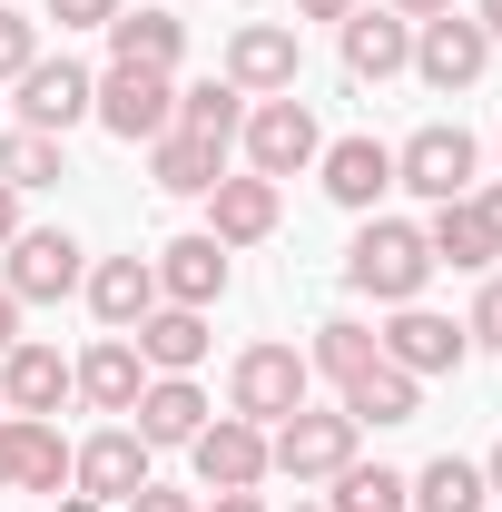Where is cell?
I'll return each mask as SVG.
<instances>
[{
	"mask_svg": "<svg viewBox=\"0 0 502 512\" xmlns=\"http://www.w3.org/2000/svg\"><path fill=\"white\" fill-rule=\"evenodd\" d=\"M424 276H434L424 227H404V217H365V227H355V247H345V286H355V296H375V306H414Z\"/></svg>",
	"mask_w": 502,
	"mask_h": 512,
	"instance_id": "1",
	"label": "cell"
},
{
	"mask_svg": "<svg viewBox=\"0 0 502 512\" xmlns=\"http://www.w3.org/2000/svg\"><path fill=\"white\" fill-rule=\"evenodd\" d=\"M355 414H315V404H296L286 424H266V473H286V483H335L345 463H355Z\"/></svg>",
	"mask_w": 502,
	"mask_h": 512,
	"instance_id": "2",
	"label": "cell"
},
{
	"mask_svg": "<svg viewBox=\"0 0 502 512\" xmlns=\"http://www.w3.org/2000/svg\"><path fill=\"white\" fill-rule=\"evenodd\" d=\"M237 138H247V168H256V178H276V188H286L296 168L325 158V128H315V109L296 99V89H286V99H256Z\"/></svg>",
	"mask_w": 502,
	"mask_h": 512,
	"instance_id": "3",
	"label": "cell"
},
{
	"mask_svg": "<svg viewBox=\"0 0 502 512\" xmlns=\"http://www.w3.org/2000/svg\"><path fill=\"white\" fill-rule=\"evenodd\" d=\"M89 119L109 128V138H128V148H148V138H168V119H178V79H168V69H119L109 60Z\"/></svg>",
	"mask_w": 502,
	"mask_h": 512,
	"instance_id": "4",
	"label": "cell"
},
{
	"mask_svg": "<svg viewBox=\"0 0 502 512\" xmlns=\"http://www.w3.org/2000/svg\"><path fill=\"white\" fill-rule=\"evenodd\" d=\"M473 168H483V148H473V128H414L404 148H394V188L434 197V207H453V197H473Z\"/></svg>",
	"mask_w": 502,
	"mask_h": 512,
	"instance_id": "5",
	"label": "cell"
},
{
	"mask_svg": "<svg viewBox=\"0 0 502 512\" xmlns=\"http://www.w3.org/2000/svg\"><path fill=\"white\" fill-rule=\"evenodd\" d=\"M315 365L296 355V345H247L237 355V375H227V414H247V424H286L296 404H306Z\"/></svg>",
	"mask_w": 502,
	"mask_h": 512,
	"instance_id": "6",
	"label": "cell"
},
{
	"mask_svg": "<svg viewBox=\"0 0 502 512\" xmlns=\"http://www.w3.org/2000/svg\"><path fill=\"white\" fill-rule=\"evenodd\" d=\"M79 276H89V266H79V237H69V227H20V237H10V276H0V286H10L20 306H60Z\"/></svg>",
	"mask_w": 502,
	"mask_h": 512,
	"instance_id": "7",
	"label": "cell"
},
{
	"mask_svg": "<svg viewBox=\"0 0 502 512\" xmlns=\"http://www.w3.org/2000/svg\"><path fill=\"white\" fill-rule=\"evenodd\" d=\"M296 69H306V50H296L286 20H237V40H227V89H247V99H286Z\"/></svg>",
	"mask_w": 502,
	"mask_h": 512,
	"instance_id": "8",
	"label": "cell"
},
{
	"mask_svg": "<svg viewBox=\"0 0 502 512\" xmlns=\"http://www.w3.org/2000/svg\"><path fill=\"white\" fill-rule=\"evenodd\" d=\"M188 463H197V483H207V493H256V483H266V424L217 414V424H197Z\"/></svg>",
	"mask_w": 502,
	"mask_h": 512,
	"instance_id": "9",
	"label": "cell"
},
{
	"mask_svg": "<svg viewBox=\"0 0 502 512\" xmlns=\"http://www.w3.org/2000/svg\"><path fill=\"white\" fill-rule=\"evenodd\" d=\"M138 483H158V473H148V444H138L128 424L89 434V444H69V493H89V503H109V512H119Z\"/></svg>",
	"mask_w": 502,
	"mask_h": 512,
	"instance_id": "10",
	"label": "cell"
},
{
	"mask_svg": "<svg viewBox=\"0 0 502 512\" xmlns=\"http://www.w3.org/2000/svg\"><path fill=\"white\" fill-rule=\"evenodd\" d=\"M10 89H20V128H40V138H69V128L89 119V99H99V79L79 60H30Z\"/></svg>",
	"mask_w": 502,
	"mask_h": 512,
	"instance_id": "11",
	"label": "cell"
},
{
	"mask_svg": "<svg viewBox=\"0 0 502 512\" xmlns=\"http://www.w3.org/2000/svg\"><path fill=\"white\" fill-rule=\"evenodd\" d=\"M375 345H384V365H404L414 384H424V375H453V365L473 355V335H463L453 316H434V306H394V325H384Z\"/></svg>",
	"mask_w": 502,
	"mask_h": 512,
	"instance_id": "12",
	"label": "cell"
},
{
	"mask_svg": "<svg viewBox=\"0 0 502 512\" xmlns=\"http://www.w3.org/2000/svg\"><path fill=\"white\" fill-rule=\"evenodd\" d=\"M414 69H424L434 89H473V79L493 69V40H483V20H463V10H434V20H414Z\"/></svg>",
	"mask_w": 502,
	"mask_h": 512,
	"instance_id": "13",
	"label": "cell"
},
{
	"mask_svg": "<svg viewBox=\"0 0 502 512\" xmlns=\"http://www.w3.org/2000/svg\"><path fill=\"white\" fill-rule=\"evenodd\" d=\"M148 266H158V306H197V316H207V306L227 296V247H217L207 227L178 237V247H158Z\"/></svg>",
	"mask_w": 502,
	"mask_h": 512,
	"instance_id": "14",
	"label": "cell"
},
{
	"mask_svg": "<svg viewBox=\"0 0 502 512\" xmlns=\"http://www.w3.org/2000/svg\"><path fill=\"white\" fill-rule=\"evenodd\" d=\"M69 394H89L99 414H119V424H128V404L148 394V355H138L128 335H99V345L69 365Z\"/></svg>",
	"mask_w": 502,
	"mask_h": 512,
	"instance_id": "15",
	"label": "cell"
},
{
	"mask_svg": "<svg viewBox=\"0 0 502 512\" xmlns=\"http://www.w3.org/2000/svg\"><path fill=\"white\" fill-rule=\"evenodd\" d=\"M315 168H325V197L355 207V217H375V197L394 188V148H384V138H325Z\"/></svg>",
	"mask_w": 502,
	"mask_h": 512,
	"instance_id": "16",
	"label": "cell"
},
{
	"mask_svg": "<svg viewBox=\"0 0 502 512\" xmlns=\"http://www.w3.org/2000/svg\"><path fill=\"white\" fill-rule=\"evenodd\" d=\"M79 286H89V316L109 325V335H138V316L158 306V266L148 256H99Z\"/></svg>",
	"mask_w": 502,
	"mask_h": 512,
	"instance_id": "17",
	"label": "cell"
},
{
	"mask_svg": "<svg viewBox=\"0 0 502 512\" xmlns=\"http://www.w3.org/2000/svg\"><path fill=\"white\" fill-rule=\"evenodd\" d=\"M276 207H286V197H276V178H217V188H207V237H217V247H256V237H276Z\"/></svg>",
	"mask_w": 502,
	"mask_h": 512,
	"instance_id": "18",
	"label": "cell"
},
{
	"mask_svg": "<svg viewBox=\"0 0 502 512\" xmlns=\"http://www.w3.org/2000/svg\"><path fill=\"white\" fill-rule=\"evenodd\" d=\"M69 404V365H60V345H10L0 355V414H60Z\"/></svg>",
	"mask_w": 502,
	"mask_h": 512,
	"instance_id": "19",
	"label": "cell"
},
{
	"mask_svg": "<svg viewBox=\"0 0 502 512\" xmlns=\"http://www.w3.org/2000/svg\"><path fill=\"white\" fill-rule=\"evenodd\" d=\"M197 424H207V394L188 375H148V394L128 404V434L158 453V444H197Z\"/></svg>",
	"mask_w": 502,
	"mask_h": 512,
	"instance_id": "20",
	"label": "cell"
},
{
	"mask_svg": "<svg viewBox=\"0 0 502 512\" xmlns=\"http://www.w3.org/2000/svg\"><path fill=\"white\" fill-rule=\"evenodd\" d=\"M345 69H355V79L414 69V20H394V10H345Z\"/></svg>",
	"mask_w": 502,
	"mask_h": 512,
	"instance_id": "21",
	"label": "cell"
},
{
	"mask_svg": "<svg viewBox=\"0 0 502 512\" xmlns=\"http://www.w3.org/2000/svg\"><path fill=\"white\" fill-rule=\"evenodd\" d=\"M138 355H148V375H197L207 365V316L197 306H148L138 316Z\"/></svg>",
	"mask_w": 502,
	"mask_h": 512,
	"instance_id": "22",
	"label": "cell"
},
{
	"mask_svg": "<svg viewBox=\"0 0 502 512\" xmlns=\"http://www.w3.org/2000/svg\"><path fill=\"white\" fill-rule=\"evenodd\" d=\"M178 50H188V20H168V10H119L109 20V60L119 69H168L178 79Z\"/></svg>",
	"mask_w": 502,
	"mask_h": 512,
	"instance_id": "23",
	"label": "cell"
},
{
	"mask_svg": "<svg viewBox=\"0 0 502 512\" xmlns=\"http://www.w3.org/2000/svg\"><path fill=\"white\" fill-rule=\"evenodd\" d=\"M424 247H434V266H463V276H483V266L502 256V237L483 227V207H473V197H453V207H434Z\"/></svg>",
	"mask_w": 502,
	"mask_h": 512,
	"instance_id": "24",
	"label": "cell"
},
{
	"mask_svg": "<svg viewBox=\"0 0 502 512\" xmlns=\"http://www.w3.org/2000/svg\"><path fill=\"white\" fill-rule=\"evenodd\" d=\"M217 168H227V148H207V138H188V128L148 138V178H158L168 197H207V188H217Z\"/></svg>",
	"mask_w": 502,
	"mask_h": 512,
	"instance_id": "25",
	"label": "cell"
},
{
	"mask_svg": "<svg viewBox=\"0 0 502 512\" xmlns=\"http://www.w3.org/2000/svg\"><path fill=\"white\" fill-rule=\"evenodd\" d=\"M414 404H424V384L404 375V365H384V355L345 384V414H355V424H414Z\"/></svg>",
	"mask_w": 502,
	"mask_h": 512,
	"instance_id": "26",
	"label": "cell"
},
{
	"mask_svg": "<svg viewBox=\"0 0 502 512\" xmlns=\"http://www.w3.org/2000/svg\"><path fill=\"white\" fill-rule=\"evenodd\" d=\"M188 138H207V148H227L237 128H247V89H227V79H197V89H178V119Z\"/></svg>",
	"mask_w": 502,
	"mask_h": 512,
	"instance_id": "27",
	"label": "cell"
},
{
	"mask_svg": "<svg viewBox=\"0 0 502 512\" xmlns=\"http://www.w3.org/2000/svg\"><path fill=\"white\" fill-rule=\"evenodd\" d=\"M404 483H414V512H483V493H493L483 463H463V453H434V463L404 473Z\"/></svg>",
	"mask_w": 502,
	"mask_h": 512,
	"instance_id": "28",
	"label": "cell"
},
{
	"mask_svg": "<svg viewBox=\"0 0 502 512\" xmlns=\"http://www.w3.org/2000/svg\"><path fill=\"white\" fill-rule=\"evenodd\" d=\"M375 355H384L375 325H355V316H325V325H315V345H306V365H315V375H335V384H355Z\"/></svg>",
	"mask_w": 502,
	"mask_h": 512,
	"instance_id": "29",
	"label": "cell"
},
{
	"mask_svg": "<svg viewBox=\"0 0 502 512\" xmlns=\"http://www.w3.org/2000/svg\"><path fill=\"white\" fill-rule=\"evenodd\" d=\"M325 512H414V483H404L394 463H345Z\"/></svg>",
	"mask_w": 502,
	"mask_h": 512,
	"instance_id": "30",
	"label": "cell"
},
{
	"mask_svg": "<svg viewBox=\"0 0 502 512\" xmlns=\"http://www.w3.org/2000/svg\"><path fill=\"white\" fill-rule=\"evenodd\" d=\"M60 178H69L60 138H40V128H10L0 138V188H60Z\"/></svg>",
	"mask_w": 502,
	"mask_h": 512,
	"instance_id": "31",
	"label": "cell"
},
{
	"mask_svg": "<svg viewBox=\"0 0 502 512\" xmlns=\"http://www.w3.org/2000/svg\"><path fill=\"white\" fill-rule=\"evenodd\" d=\"M20 493H69V444L50 434V414H20Z\"/></svg>",
	"mask_w": 502,
	"mask_h": 512,
	"instance_id": "32",
	"label": "cell"
},
{
	"mask_svg": "<svg viewBox=\"0 0 502 512\" xmlns=\"http://www.w3.org/2000/svg\"><path fill=\"white\" fill-rule=\"evenodd\" d=\"M30 60H40V20L0 0V79H20V69H30Z\"/></svg>",
	"mask_w": 502,
	"mask_h": 512,
	"instance_id": "33",
	"label": "cell"
},
{
	"mask_svg": "<svg viewBox=\"0 0 502 512\" xmlns=\"http://www.w3.org/2000/svg\"><path fill=\"white\" fill-rule=\"evenodd\" d=\"M463 335H473V345H493V355H502V276L483 286V296H473V316H463Z\"/></svg>",
	"mask_w": 502,
	"mask_h": 512,
	"instance_id": "34",
	"label": "cell"
},
{
	"mask_svg": "<svg viewBox=\"0 0 502 512\" xmlns=\"http://www.w3.org/2000/svg\"><path fill=\"white\" fill-rule=\"evenodd\" d=\"M119 10H128V0H50V20H60V30H109Z\"/></svg>",
	"mask_w": 502,
	"mask_h": 512,
	"instance_id": "35",
	"label": "cell"
},
{
	"mask_svg": "<svg viewBox=\"0 0 502 512\" xmlns=\"http://www.w3.org/2000/svg\"><path fill=\"white\" fill-rule=\"evenodd\" d=\"M119 512H197V503H188V493H168V483H138Z\"/></svg>",
	"mask_w": 502,
	"mask_h": 512,
	"instance_id": "36",
	"label": "cell"
},
{
	"mask_svg": "<svg viewBox=\"0 0 502 512\" xmlns=\"http://www.w3.org/2000/svg\"><path fill=\"white\" fill-rule=\"evenodd\" d=\"M0 493H20V414H0Z\"/></svg>",
	"mask_w": 502,
	"mask_h": 512,
	"instance_id": "37",
	"label": "cell"
},
{
	"mask_svg": "<svg viewBox=\"0 0 502 512\" xmlns=\"http://www.w3.org/2000/svg\"><path fill=\"white\" fill-rule=\"evenodd\" d=\"M10 345H20V296L0 286V355H10Z\"/></svg>",
	"mask_w": 502,
	"mask_h": 512,
	"instance_id": "38",
	"label": "cell"
},
{
	"mask_svg": "<svg viewBox=\"0 0 502 512\" xmlns=\"http://www.w3.org/2000/svg\"><path fill=\"white\" fill-rule=\"evenodd\" d=\"M355 0H296V20H345Z\"/></svg>",
	"mask_w": 502,
	"mask_h": 512,
	"instance_id": "39",
	"label": "cell"
},
{
	"mask_svg": "<svg viewBox=\"0 0 502 512\" xmlns=\"http://www.w3.org/2000/svg\"><path fill=\"white\" fill-rule=\"evenodd\" d=\"M20 237V188H0V247Z\"/></svg>",
	"mask_w": 502,
	"mask_h": 512,
	"instance_id": "40",
	"label": "cell"
},
{
	"mask_svg": "<svg viewBox=\"0 0 502 512\" xmlns=\"http://www.w3.org/2000/svg\"><path fill=\"white\" fill-rule=\"evenodd\" d=\"M473 207H483V227L502 237V188H473Z\"/></svg>",
	"mask_w": 502,
	"mask_h": 512,
	"instance_id": "41",
	"label": "cell"
},
{
	"mask_svg": "<svg viewBox=\"0 0 502 512\" xmlns=\"http://www.w3.org/2000/svg\"><path fill=\"white\" fill-rule=\"evenodd\" d=\"M434 10H453V0H394V20H434Z\"/></svg>",
	"mask_w": 502,
	"mask_h": 512,
	"instance_id": "42",
	"label": "cell"
},
{
	"mask_svg": "<svg viewBox=\"0 0 502 512\" xmlns=\"http://www.w3.org/2000/svg\"><path fill=\"white\" fill-rule=\"evenodd\" d=\"M473 20H483V40H502V0H473Z\"/></svg>",
	"mask_w": 502,
	"mask_h": 512,
	"instance_id": "43",
	"label": "cell"
},
{
	"mask_svg": "<svg viewBox=\"0 0 502 512\" xmlns=\"http://www.w3.org/2000/svg\"><path fill=\"white\" fill-rule=\"evenodd\" d=\"M207 512H266V503H256V493H217Z\"/></svg>",
	"mask_w": 502,
	"mask_h": 512,
	"instance_id": "44",
	"label": "cell"
},
{
	"mask_svg": "<svg viewBox=\"0 0 502 512\" xmlns=\"http://www.w3.org/2000/svg\"><path fill=\"white\" fill-rule=\"evenodd\" d=\"M483 483H493V493H502V444H493V453H483Z\"/></svg>",
	"mask_w": 502,
	"mask_h": 512,
	"instance_id": "45",
	"label": "cell"
},
{
	"mask_svg": "<svg viewBox=\"0 0 502 512\" xmlns=\"http://www.w3.org/2000/svg\"><path fill=\"white\" fill-rule=\"evenodd\" d=\"M60 512H109V503H89V493H60Z\"/></svg>",
	"mask_w": 502,
	"mask_h": 512,
	"instance_id": "46",
	"label": "cell"
},
{
	"mask_svg": "<svg viewBox=\"0 0 502 512\" xmlns=\"http://www.w3.org/2000/svg\"><path fill=\"white\" fill-rule=\"evenodd\" d=\"M296 512H325V503H296Z\"/></svg>",
	"mask_w": 502,
	"mask_h": 512,
	"instance_id": "47",
	"label": "cell"
},
{
	"mask_svg": "<svg viewBox=\"0 0 502 512\" xmlns=\"http://www.w3.org/2000/svg\"><path fill=\"white\" fill-rule=\"evenodd\" d=\"M493 148H502V138H493Z\"/></svg>",
	"mask_w": 502,
	"mask_h": 512,
	"instance_id": "48",
	"label": "cell"
}]
</instances>
